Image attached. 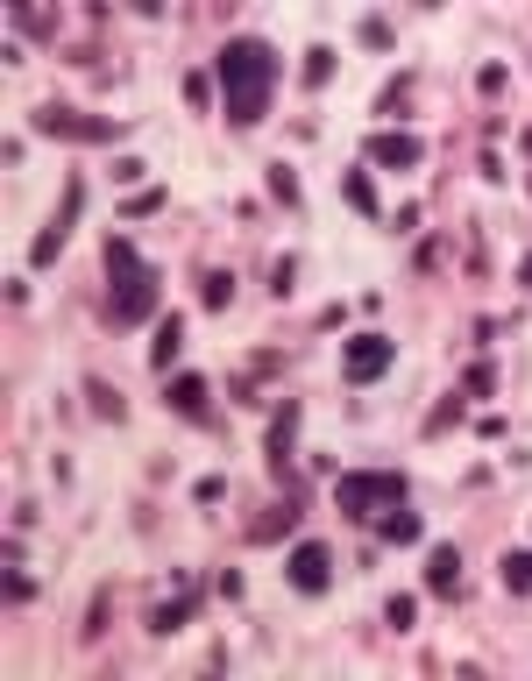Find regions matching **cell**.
Instances as JSON below:
<instances>
[{"label":"cell","instance_id":"6da1fadb","mask_svg":"<svg viewBox=\"0 0 532 681\" xmlns=\"http://www.w3.org/2000/svg\"><path fill=\"white\" fill-rule=\"evenodd\" d=\"M213 79L227 86V121L256 128V121L270 114V86H277V50H270L263 36H235V43L220 50Z\"/></svg>","mask_w":532,"mask_h":681},{"label":"cell","instance_id":"7a4b0ae2","mask_svg":"<svg viewBox=\"0 0 532 681\" xmlns=\"http://www.w3.org/2000/svg\"><path fill=\"white\" fill-rule=\"evenodd\" d=\"M334 504H341V518H384V511H398L405 504V476L398 469H376V476H341L334 483Z\"/></svg>","mask_w":532,"mask_h":681},{"label":"cell","instance_id":"3957f363","mask_svg":"<svg viewBox=\"0 0 532 681\" xmlns=\"http://www.w3.org/2000/svg\"><path fill=\"white\" fill-rule=\"evenodd\" d=\"M149 313H157V270L149 263L114 270V320L128 327V320H149Z\"/></svg>","mask_w":532,"mask_h":681},{"label":"cell","instance_id":"277c9868","mask_svg":"<svg viewBox=\"0 0 532 681\" xmlns=\"http://www.w3.org/2000/svg\"><path fill=\"white\" fill-rule=\"evenodd\" d=\"M284 575H291V589H298V596H320V589L334 582V554H327V540H298Z\"/></svg>","mask_w":532,"mask_h":681},{"label":"cell","instance_id":"5b68a950","mask_svg":"<svg viewBox=\"0 0 532 681\" xmlns=\"http://www.w3.org/2000/svg\"><path fill=\"white\" fill-rule=\"evenodd\" d=\"M36 128L43 135H79V142H121V121H86V114H71V107H43Z\"/></svg>","mask_w":532,"mask_h":681},{"label":"cell","instance_id":"8992f818","mask_svg":"<svg viewBox=\"0 0 532 681\" xmlns=\"http://www.w3.org/2000/svg\"><path fill=\"white\" fill-rule=\"evenodd\" d=\"M341 369L355 376V384L384 376V369H391V341H384V334H355V341H348V355H341Z\"/></svg>","mask_w":532,"mask_h":681},{"label":"cell","instance_id":"52a82bcc","mask_svg":"<svg viewBox=\"0 0 532 681\" xmlns=\"http://www.w3.org/2000/svg\"><path fill=\"white\" fill-rule=\"evenodd\" d=\"M362 157H369V164H398V171H412V164L426 157V142H419V135H369Z\"/></svg>","mask_w":532,"mask_h":681},{"label":"cell","instance_id":"ba28073f","mask_svg":"<svg viewBox=\"0 0 532 681\" xmlns=\"http://www.w3.org/2000/svg\"><path fill=\"white\" fill-rule=\"evenodd\" d=\"M291 433H298V398H284V405H277V419H270V433H263L270 469H291Z\"/></svg>","mask_w":532,"mask_h":681},{"label":"cell","instance_id":"9c48e42d","mask_svg":"<svg viewBox=\"0 0 532 681\" xmlns=\"http://www.w3.org/2000/svg\"><path fill=\"white\" fill-rule=\"evenodd\" d=\"M206 398H213V384L192 369V376H171V391H164V405L171 412H185V419H206Z\"/></svg>","mask_w":532,"mask_h":681},{"label":"cell","instance_id":"30bf717a","mask_svg":"<svg viewBox=\"0 0 532 681\" xmlns=\"http://www.w3.org/2000/svg\"><path fill=\"white\" fill-rule=\"evenodd\" d=\"M426 589L433 596H462V554H454V547H433L426 554Z\"/></svg>","mask_w":532,"mask_h":681},{"label":"cell","instance_id":"8fae6325","mask_svg":"<svg viewBox=\"0 0 532 681\" xmlns=\"http://www.w3.org/2000/svg\"><path fill=\"white\" fill-rule=\"evenodd\" d=\"M192 611H199V589H192V582H178V596L164 603V611H149V632H157V639H171V632H178Z\"/></svg>","mask_w":532,"mask_h":681},{"label":"cell","instance_id":"7c38bea8","mask_svg":"<svg viewBox=\"0 0 532 681\" xmlns=\"http://www.w3.org/2000/svg\"><path fill=\"white\" fill-rule=\"evenodd\" d=\"M178 348H185V320H178V313H164V320H157V341H149V362L171 369V362H178Z\"/></svg>","mask_w":532,"mask_h":681},{"label":"cell","instance_id":"4fadbf2b","mask_svg":"<svg viewBox=\"0 0 532 681\" xmlns=\"http://www.w3.org/2000/svg\"><path fill=\"white\" fill-rule=\"evenodd\" d=\"M376 533H384V547H419V533H426V525H419V511H384V525H376Z\"/></svg>","mask_w":532,"mask_h":681},{"label":"cell","instance_id":"5bb4252c","mask_svg":"<svg viewBox=\"0 0 532 681\" xmlns=\"http://www.w3.org/2000/svg\"><path fill=\"white\" fill-rule=\"evenodd\" d=\"M298 511H306V504H298V497H284L270 518H256V525H249V540H256V547H263V540H284L291 525H298Z\"/></svg>","mask_w":532,"mask_h":681},{"label":"cell","instance_id":"9a60e30c","mask_svg":"<svg viewBox=\"0 0 532 681\" xmlns=\"http://www.w3.org/2000/svg\"><path fill=\"white\" fill-rule=\"evenodd\" d=\"M341 192H348V206H362V213H384V199H376V185H369V171H348Z\"/></svg>","mask_w":532,"mask_h":681},{"label":"cell","instance_id":"2e32d148","mask_svg":"<svg viewBox=\"0 0 532 681\" xmlns=\"http://www.w3.org/2000/svg\"><path fill=\"white\" fill-rule=\"evenodd\" d=\"M227 298H235V277H227V270H206V284H199V306H206V313H220Z\"/></svg>","mask_w":532,"mask_h":681},{"label":"cell","instance_id":"e0dca14e","mask_svg":"<svg viewBox=\"0 0 532 681\" xmlns=\"http://www.w3.org/2000/svg\"><path fill=\"white\" fill-rule=\"evenodd\" d=\"M270 199L277 206H298V171L291 164H270Z\"/></svg>","mask_w":532,"mask_h":681},{"label":"cell","instance_id":"ac0fdd59","mask_svg":"<svg viewBox=\"0 0 532 681\" xmlns=\"http://www.w3.org/2000/svg\"><path fill=\"white\" fill-rule=\"evenodd\" d=\"M504 589H518V596L532 589V554H525V547H518V554H504Z\"/></svg>","mask_w":532,"mask_h":681},{"label":"cell","instance_id":"d6986e66","mask_svg":"<svg viewBox=\"0 0 532 681\" xmlns=\"http://www.w3.org/2000/svg\"><path fill=\"white\" fill-rule=\"evenodd\" d=\"M497 391V369L490 362H469V376H462V398H490Z\"/></svg>","mask_w":532,"mask_h":681},{"label":"cell","instance_id":"ffe728a7","mask_svg":"<svg viewBox=\"0 0 532 681\" xmlns=\"http://www.w3.org/2000/svg\"><path fill=\"white\" fill-rule=\"evenodd\" d=\"M334 79V50L320 43V50H306V86H327Z\"/></svg>","mask_w":532,"mask_h":681},{"label":"cell","instance_id":"44dd1931","mask_svg":"<svg viewBox=\"0 0 532 681\" xmlns=\"http://www.w3.org/2000/svg\"><path fill=\"white\" fill-rule=\"evenodd\" d=\"M86 398H93V412H100V419H121V398H114L107 384H86Z\"/></svg>","mask_w":532,"mask_h":681},{"label":"cell","instance_id":"7402d4cb","mask_svg":"<svg viewBox=\"0 0 532 681\" xmlns=\"http://www.w3.org/2000/svg\"><path fill=\"white\" fill-rule=\"evenodd\" d=\"M157 206H164V192H157V185H149V192H135V199L121 206V220H135V213H157Z\"/></svg>","mask_w":532,"mask_h":681},{"label":"cell","instance_id":"603a6c76","mask_svg":"<svg viewBox=\"0 0 532 681\" xmlns=\"http://www.w3.org/2000/svg\"><path fill=\"white\" fill-rule=\"evenodd\" d=\"M384 618H391L398 632H412V618H419V603H412V596H391V611H384Z\"/></svg>","mask_w":532,"mask_h":681},{"label":"cell","instance_id":"cb8c5ba5","mask_svg":"<svg viewBox=\"0 0 532 681\" xmlns=\"http://www.w3.org/2000/svg\"><path fill=\"white\" fill-rule=\"evenodd\" d=\"M185 100H192V107L213 100V79H206V71H185Z\"/></svg>","mask_w":532,"mask_h":681},{"label":"cell","instance_id":"d4e9b609","mask_svg":"<svg viewBox=\"0 0 532 681\" xmlns=\"http://www.w3.org/2000/svg\"><path fill=\"white\" fill-rule=\"evenodd\" d=\"M29 596H36V582H29L22 568H8V603H29Z\"/></svg>","mask_w":532,"mask_h":681},{"label":"cell","instance_id":"484cf974","mask_svg":"<svg viewBox=\"0 0 532 681\" xmlns=\"http://www.w3.org/2000/svg\"><path fill=\"white\" fill-rule=\"evenodd\" d=\"M518 284H525V291H532V256H525V263H518Z\"/></svg>","mask_w":532,"mask_h":681}]
</instances>
